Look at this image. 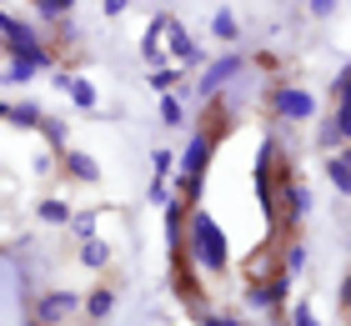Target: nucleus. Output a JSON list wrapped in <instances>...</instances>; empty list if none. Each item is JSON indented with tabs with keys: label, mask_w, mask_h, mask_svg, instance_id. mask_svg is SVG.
<instances>
[{
	"label": "nucleus",
	"mask_w": 351,
	"mask_h": 326,
	"mask_svg": "<svg viewBox=\"0 0 351 326\" xmlns=\"http://www.w3.org/2000/svg\"><path fill=\"white\" fill-rule=\"evenodd\" d=\"M191 261H196V271H226V231L211 221V211H201V206H191L186 211V246H181Z\"/></svg>",
	"instance_id": "f257e3e1"
},
{
	"label": "nucleus",
	"mask_w": 351,
	"mask_h": 326,
	"mask_svg": "<svg viewBox=\"0 0 351 326\" xmlns=\"http://www.w3.org/2000/svg\"><path fill=\"white\" fill-rule=\"evenodd\" d=\"M271 110H276V121H311L316 116V95H306L301 86H271Z\"/></svg>",
	"instance_id": "f03ea898"
},
{
	"label": "nucleus",
	"mask_w": 351,
	"mask_h": 326,
	"mask_svg": "<svg viewBox=\"0 0 351 326\" xmlns=\"http://www.w3.org/2000/svg\"><path fill=\"white\" fill-rule=\"evenodd\" d=\"M196 276H201V271H196V261H191L186 251H171V281H176V291H181V301L191 306V312H201V306H206Z\"/></svg>",
	"instance_id": "7ed1b4c3"
},
{
	"label": "nucleus",
	"mask_w": 351,
	"mask_h": 326,
	"mask_svg": "<svg viewBox=\"0 0 351 326\" xmlns=\"http://www.w3.org/2000/svg\"><path fill=\"white\" fill-rule=\"evenodd\" d=\"M75 312H81V296H75V291H45V296L36 301V321H45V326L66 321Z\"/></svg>",
	"instance_id": "20e7f679"
},
{
	"label": "nucleus",
	"mask_w": 351,
	"mask_h": 326,
	"mask_svg": "<svg viewBox=\"0 0 351 326\" xmlns=\"http://www.w3.org/2000/svg\"><path fill=\"white\" fill-rule=\"evenodd\" d=\"M211 151H216V136L196 130V136H191V145L181 151V176H206V166H211Z\"/></svg>",
	"instance_id": "39448f33"
},
{
	"label": "nucleus",
	"mask_w": 351,
	"mask_h": 326,
	"mask_svg": "<svg viewBox=\"0 0 351 326\" xmlns=\"http://www.w3.org/2000/svg\"><path fill=\"white\" fill-rule=\"evenodd\" d=\"M231 75H241V56H221V60H211V71L201 75V95H216Z\"/></svg>",
	"instance_id": "423d86ee"
},
{
	"label": "nucleus",
	"mask_w": 351,
	"mask_h": 326,
	"mask_svg": "<svg viewBox=\"0 0 351 326\" xmlns=\"http://www.w3.org/2000/svg\"><path fill=\"white\" fill-rule=\"evenodd\" d=\"M346 141H351V110L337 106V116L326 126H316V145H346Z\"/></svg>",
	"instance_id": "0eeeda50"
},
{
	"label": "nucleus",
	"mask_w": 351,
	"mask_h": 326,
	"mask_svg": "<svg viewBox=\"0 0 351 326\" xmlns=\"http://www.w3.org/2000/svg\"><path fill=\"white\" fill-rule=\"evenodd\" d=\"M166 36H171V51H176V60H181V65L201 60V45L186 36V25H181V21H166Z\"/></svg>",
	"instance_id": "6e6552de"
},
{
	"label": "nucleus",
	"mask_w": 351,
	"mask_h": 326,
	"mask_svg": "<svg viewBox=\"0 0 351 326\" xmlns=\"http://www.w3.org/2000/svg\"><path fill=\"white\" fill-rule=\"evenodd\" d=\"M81 312H86L90 321H106L110 312H116V286H95L90 296L81 301Z\"/></svg>",
	"instance_id": "1a4fd4ad"
},
{
	"label": "nucleus",
	"mask_w": 351,
	"mask_h": 326,
	"mask_svg": "<svg viewBox=\"0 0 351 326\" xmlns=\"http://www.w3.org/2000/svg\"><path fill=\"white\" fill-rule=\"evenodd\" d=\"M60 91H66L81 110H90V106H95V86H90V80H81V75H60Z\"/></svg>",
	"instance_id": "9d476101"
},
{
	"label": "nucleus",
	"mask_w": 351,
	"mask_h": 326,
	"mask_svg": "<svg viewBox=\"0 0 351 326\" xmlns=\"http://www.w3.org/2000/svg\"><path fill=\"white\" fill-rule=\"evenodd\" d=\"M66 171L75 176V181H86V186L101 181V166H95V161H90L86 151H71V156H66Z\"/></svg>",
	"instance_id": "9b49d317"
},
{
	"label": "nucleus",
	"mask_w": 351,
	"mask_h": 326,
	"mask_svg": "<svg viewBox=\"0 0 351 326\" xmlns=\"http://www.w3.org/2000/svg\"><path fill=\"white\" fill-rule=\"evenodd\" d=\"M166 21H171V15H156V21L146 25V40H141V56H146L151 65L161 60V36H166Z\"/></svg>",
	"instance_id": "f8f14e48"
},
{
	"label": "nucleus",
	"mask_w": 351,
	"mask_h": 326,
	"mask_svg": "<svg viewBox=\"0 0 351 326\" xmlns=\"http://www.w3.org/2000/svg\"><path fill=\"white\" fill-rule=\"evenodd\" d=\"M326 176H331V186H337L341 196L351 191V156L337 151V156H326Z\"/></svg>",
	"instance_id": "ddd939ff"
},
{
	"label": "nucleus",
	"mask_w": 351,
	"mask_h": 326,
	"mask_svg": "<svg viewBox=\"0 0 351 326\" xmlns=\"http://www.w3.org/2000/svg\"><path fill=\"white\" fill-rule=\"evenodd\" d=\"M5 121H15L21 130H40L45 110H40V106H30V101H21V106H10V116H5Z\"/></svg>",
	"instance_id": "4468645a"
},
{
	"label": "nucleus",
	"mask_w": 351,
	"mask_h": 326,
	"mask_svg": "<svg viewBox=\"0 0 351 326\" xmlns=\"http://www.w3.org/2000/svg\"><path fill=\"white\" fill-rule=\"evenodd\" d=\"M36 216H40L45 226H66V221H71V206H66V201H40Z\"/></svg>",
	"instance_id": "2eb2a0df"
},
{
	"label": "nucleus",
	"mask_w": 351,
	"mask_h": 326,
	"mask_svg": "<svg viewBox=\"0 0 351 326\" xmlns=\"http://www.w3.org/2000/svg\"><path fill=\"white\" fill-rule=\"evenodd\" d=\"M81 261H86V266H106V261H110V246H106V241H95V236H86Z\"/></svg>",
	"instance_id": "dca6fc26"
},
{
	"label": "nucleus",
	"mask_w": 351,
	"mask_h": 326,
	"mask_svg": "<svg viewBox=\"0 0 351 326\" xmlns=\"http://www.w3.org/2000/svg\"><path fill=\"white\" fill-rule=\"evenodd\" d=\"M176 80H181V71H176V65H161V71H151V91L171 95V91H176Z\"/></svg>",
	"instance_id": "f3484780"
},
{
	"label": "nucleus",
	"mask_w": 351,
	"mask_h": 326,
	"mask_svg": "<svg viewBox=\"0 0 351 326\" xmlns=\"http://www.w3.org/2000/svg\"><path fill=\"white\" fill-rule=\"evenodd\" d=\"M71 10H75V0H36V15H45V21H60Z\"/></svg>",
	"instance_id": "a211bd4d"
},
{
	"label": "nucleus",
	"mask_w": 351,
	"mask_h": 326,
	"mask_svg": "<svg viewBox=\"0 0 351 326\" xmlns=\"http://www.w3.org/2000/svg\"><path fill=\"white\" fill-rule=\"evenodd\" d=\"M211 30H216L221 40H236V36H241V25H236V15H231V10H216V21H211Z\"/></svg>",
	"instance_id": "6ab92c4d"
},
{
	"label": "nucleus",
	"mask_w": 351,
	"mask_h": 326,
	"mask_svg": "<svg viewBox=\"0 0 351 326\" xmlns=\"http://www.w3.org/2000/svg\"><path fill=\"white\" fill-rule=\"evenodd\" d=\"M301 261H306V241H291V246H286V276H296Z\"/></svg>",
	"instance_id": "aec40b11"
},
{
	"label": "nucleus",
	"mask_w": 351,
	"mask_h": 326,
	"mask_svg": "<svg viewBox=\"0 0 351 326\" xmlns=\"http://www.w3.org/2000/svg\"><path fill=\"white\" fill-rule=\"evenodd\" d=\"M0 75H5V80H15V86H21V80H30V75H36V65H30V60H10L5 71H0Z\"/></svg>",
	"instance_id": "412c9836"
},
{
	"label": "nucleus",
	"mask_w": 351,
	"mask_h": 326,
	"mask_svg": "<svg viewBox=\"0 0 351 326\" xmlns=\"http://www.w3.org/2000/svg\"><path fill=\"white\" fill-rule=\"evenodd\" d=\"M161 126H181V101L176 95H161Z\"/></svg>",
	"instance_id": "4be33fe9"
},
{
	"label": "nucleus",
	"mask_w": 351,
	"mask_h": 326,
	"mask_svg": "<svg viewBox=\"0 0 351 326\" xmlns=\"http://www.w3.org/2000/svg\"><path fill=\"white\" fill-rule=\"evenodd\" d=\"M40 130H45V141H51V145H66V126H60V121L45 116V121H40Z\"/></svg>",
	"instance_id": "5701e85b"
},
{
	"label": "nucleus",
	"mask_w": 351,
	"mask_h": 326,
	"mask_svg": "<svg viewBox=\"0 0 351 326\" xmlns=\"http://www.w3.org/2000/svg\"><path fill=\"white\" fill-rule=\"evenodd\" d=\"M331 95H337V106H346V95H351V75H346V71L331 80Z\"/></svg>",
	"instance_id": "b1692460"
},
{
	"label": "nucleus",
	"mask_w": 351,
	"mask_h": 326,
	"mask_svg": "<svg viewBox=\"0 0 351 326\" xmlns=\"http://www.w3.org/2000/svg\"><path fill=\"white\" fill-rule=\"evenodd\" d=\"M291 326H322V321H316V312H311V306H306V301H301V306H296V312H291Z\"/></svg>",
	"instance_id": "393cba45"
},
{
	"label": "nucleus",
	"mask_w": 351,
	"mask_h": 326,
	"mask_svg": "<svg viewBox=\"0 0 351 326\" xmlns=\"http://www.w3.org/2000/svg\"><path fill=\"white\" fill-rule=\"evenodd\" d=\"M201 326H246V321H236L231 312H211V316H201Z\"/></svg>",
	"instance_id": "a878e982"
},
{
	"label": "nucleus",
	"mask_w": 351,
	"mask_h": 326,
	"mask_svg": "<svg viewBox=\"0 0 351 326\" xmlns=\"http://www.w3.org/2000/svg\"><path fill=\"white\" fill-rule=\"evenodd\" d=\"M151 166H156V181H161V176L176 166V156H171V151H156V156H151Z\"/></svg>",
	"instance_id": "bb28decb"
},
{
	"label": "nucleus",
	"mask_w": 351,
	"mask_h": 326,
	"mask_svg": "<svg viewBox=\"0 0 351 326\" xmlns=\"http://www.w3.org/2000/svg\"><path fill=\"white\" fill-rule=\"evenodd\" d=\"M151 201H156V206H166V201H171V191H166L161 181H151Z\"/></svg>",
	"instance_id": "cd10ccee"
},
{
	"label": "nucleus",
	"mask_w": 351,
	"mask_h": 326,
	"mask_svg": "<svg viewBox=\"0 0 351 326\" xmlns=\"http://www.w3.org/2000/svg\"><path fill=\"white\" fill-rule=\"evenodd\" d=\"M306 5H311V10H316V15H326V10H331V5H337V0H306Z\"/></svg>",
	"instance_id": "c85d7f7f"
},
{
	"label": "nucleus",
	"mask_w": 351,
	"mask_h": 326,
	"mask_svg": "<svg viewBox=\"0 0 351 326\" xmlns=\"http://www.w3.org/2000/svg\"><path fill=\"white\" fill-rule=\"evenodd\" d=\"M125 5H131V0H106V15H121Z\"/></svg>",
	"instance_id": "c756f323"
},
{
	"label": "nucleus",
	"mask_w": 351,
	"mask_h": 326,
	"mask_svg": "<svg viewBox=\"0 0 351 326\" xmlns=\"http://www.w3.org/2000/svg\"><path fill=\"white\" fill-rule=\"evenodd\" d=\"M5 116H10V106H5V101H0V121H5Z\"/></svg>",
	"instance_id": "7c9ffc66"
},
{
	"label": "nucleus",
	"mask_w": 351,
	"mask_h": 326,
	"mask_svg": "<svg viewBox=\"0 0 351 326\" xmlns=\"http://www.w3.org/2000/svg\"><path fill=\"white\" fill-rule=\"evenodd\" d=\"M25 326H45V321H36V316H30V321H25Z\"/></svg>",
	"instance_id": "2f4dec72"
}]
</instances>
